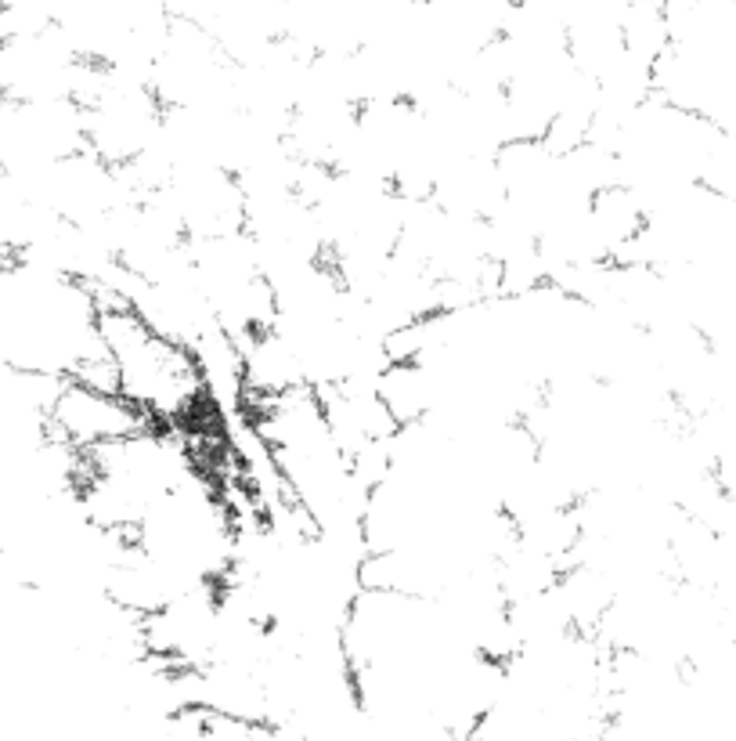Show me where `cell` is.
I'll list each match as a JSON object with an SVG mask.
<instances>
[{"mask_svg": "<svg viewBox=\"0 0 736 741\" xmlns=\"http://www.w3.org/2000/svg\"><path fill=\"white\" fill-rule=\"evenodd\" d=\"M98 300V336L116 366L120 395L155 427H188L210 409L199 358L188 344L160 333L123 297Z\"/></svg>", "mask_w": 736, "mask_h": 741, "instance_id": "obj_1", "label": "cell"}, {"mask_svg": "<svg viewBox=\"0 0 736 741\" xmlns=\"http://www.w3.org/2000/svg\"><path fill=\"white\" fill-rule=\"evenodd\" d=\"M155 427L130 406L120 391H105L95 384H84L76 376H62L54 387V398L48 406V434L54 442L70 445L73 453H87V448L120 442Z\"/></svg>", "mask_w": 736, "mask_h": 741, "instance_id": "obj_2", "label": "cell"}]
</instances>
